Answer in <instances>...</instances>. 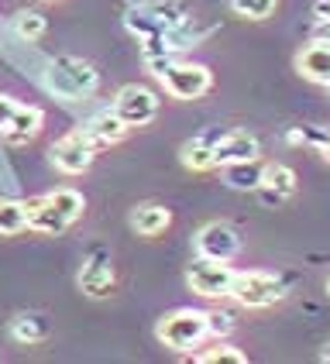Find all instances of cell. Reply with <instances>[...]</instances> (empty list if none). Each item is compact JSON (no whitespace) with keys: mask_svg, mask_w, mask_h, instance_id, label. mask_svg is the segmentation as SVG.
Returning a JSON list of instances; mask_svg holds the SVG:
<instances>
[{"mask_svg":"<svg viewBox=\"0 0 330 364\" xmlns=\"http://www.w3.org/2000/svg\"><path fill=\"white\" fill-rule=\"evenodd\" d=\"M230 296L247 309H268L279 299H286V282L268 275V272H238Z\"/></svg>","mask_w":330,"mask_h":364,"instance_id":"cell-4","label":"cell"},{"mask_svg":"<svg viewBox=\"0 0 330 364\" xmlns=\"http://www.w3.org/2000/svg\"><path fill=\"white\" fill-rule=\"evenodd\" d=\"M234 279H238V272L227 262H213V258H196L189 264V272H186L189 289L196 296H203V299H224V296H230Z\"/></svg>","mask_w":330,"mask_h":364,"instance_id":"cell-5","label":"cell"},{"mask_svg":"<svg viewBox=\"0 0 330 364\" xmlns=\"http://www.w3.org/2000/svg\"><path fill=\"white\" fill-rule=\"evenodd\" d=\"M296 69L309 82H327L330 80V41H313L296 55Z\"/></svg>","mask_w":330,"mask_h":364,"instance_id":"cell-15","label":"cell"},{"mask_svg":"<svg viewBox=\"0 0 330 364\" xmlns=\"http://www.w3.org/2000/svg\"><path fill=\"white\" fill-rule=\"evenodd\" d=\"M196 361L200 364H247V354L230 344H217V347H210V350H200Z\"/></svg>","mask_w":330,"mask_h":364,"instance_id":"cell-25","label":"cell"},{"mask_svg":"<svg viewBox=\"0 0 330 364\" xmlns=\"http://www.w3.org/2000/svg\"><path fill=\"white\" fill-rule=\"evenodd\" d=\"M213 155H217V165H234V162H251L262 155V144L255 134L247 131H220L217 134V144H213Z\"/></svg>","mask_w":330,"mask_h":364,"instance_id":"cell-11","label":"cell"},{"mask_svg":"<svg viewBox=\"0 0 330 364\" xmlns=\"http://www.w3.org/2000/svg\"><path fill=\"white\" fill-rule=\"evenodd\" d=\"M41 124H45V114L38 107H18V114L11 117V124L0 131L7 144H28L31 138H38Z\"/></svg>","mask_w":330,"mask_h":364,"instance_id":"cell-13","label":"cell"},{"mask_svg":"<svg viewBox=\"0 0 330 364\" xmlns=\"http://www.w3.org/2000/svg\"><path fill=\"white\" fill-rule=\"evenodd\" d=\"M82 134L97 144V151H100V148H110V144L121 141L124 134H127V124H124V117L117 110H100L93 121L82 127Z\"/></svg>","mask_w":330,"mask_h":364,"instance_id":"cell-12","label":"cell"},{"mask_svg":"<svg viewBox=\"0 0 330 364\" xmlns=\"http://www.w3.org/2000/svg\"><path fill=\"white\" fill-rule=\"evenodd\" d=\"M275 4L279 0H227V7L238 14V18L247 21H265L275 14Z\"/></svg>","mask_w":330,"mask_h":364,"instance_id":"cell-22","label":"cell"},{"mask_svg":"<svg viewBox=\"0 0 330 364\" xmlns=\"http://www.w3.org/2000/svg\"><path fill=\"white\" fill-rule=\"evenodd\" d=\"M18 107H21V103L14 100V97H4V93H0V131L11 124V117L18 114Z\"/></svg>","mask_w":330,"mask_h":364,"instance_id":"cell-27","label":"cell"},{"mask_svg":"<svg viewBox=\"0 0 330 364\" xmlns=\"http://www.w3.org/2000/svg\"><path fill=\"white\" fill-rule=\"evenodd\" d=\"M21 230H31V206L28 200H0V234L11 237Z\"/></svg>","mask_w":330,"mask_h":364,"instance_id":"cell-20","label":"cell"},{"mask_svg":"<svg viewBox=\"0 0 330 364\" xmlns=\"http://www.w3.org/2000/svg\"><path fill=\"white\" fill-rule=\"evenodd\" d=\"M80 289L90 299H103L114 289V262L103 247H93L80 268Z\"/></svg>","mask_w":330,"mask_h":364,"instance_id":"cell-10","label":"cell"},{"mask_svg":"<svg viewBox=\"0 0 330 364\" xmlns=\"http://www.w3.org/2000/svg\"><path fill=\"white\" fill-rule=\"evenodd\" d=\"M313 21L316 24H330V0H316L313 4Z\"/></svg>","mask_w":330,"mask_h":364,"instance_id":"cell-28","label":"cell"},{"mask_svg":"<svg viewBox=\"0 0 330 364\" xmlns=\"http://www.w3.org/2000/svg\"><path fill=\"white\" fill-rule=\"evenodd\" d=\"M324 361H330V341H327V347H324V354H320Z\"/></svg>","mask_w":330,"mask_h":364,"instance_id":"cell-29","label":"cell"},{"mask_svg":"<svg viewBox=\"0 0 330 364\" xmlns=\"http://www.w3.org/2000/svg\"><path fill=\"white\" fill-rule=\"evenodd\" d=\"M289 141L292 144H309V148H316V151L330 162V127H303V131H289Z\"/></svg>","mask_w":330,"mask_h":364,"instance_id":"cell-23","label":"cell"},{"mask_svg":"<svg viewBox=\"0 0 330 364\" xmlns=\"http://www.w3.org/2000/svg\"><path fill=\"white\" fill-rule=\"evenodd\" d=\"M230 330H234V316L210 313V337H220V333H230Z\"/></svg>","mask_w":330,"mask_h":364,"instance_id":"cell-26","label":"cell"},{"mask_svg":"<svg viewBox=\"0 0 330 364\" xmlns=\"http://www.w3.org/2000/svg\"><path fill=\"white\" fill-rule=\"evenodd\" d=\"M210 337V313L203 309H176L159 323V341L172 350H193Z\"/></svg>","mask_w":330,"mask_h":364,"instance_id":"cell-3","label":"cell"},{"mask_svg":"<svg viewBox=\"0 0 330 364\" xmlns=\"http://www.w3.org/2000/svg\"><path fill=\"white\" fill-rule=\"evenodd\" d=\"M172 223V213L159 206V203H142L134 213H131V227L142 234V237H159L165 227Z\"/></svg>","mask_w":330,"mask_h":364,"instance_id":"cell-16","label":"cell"},{"mask_svg":"<svg viewBox=\"0 0 330 364\" xmlns=\"http://www.w3.org/2000/svg\"><path fill=\"white\" fill-rule=\"evenodd\" d=\"M11 337L18 344H41L48 337V320L38 316V313H21V316H14V323H11Z\"/></svg>","mask_w":330,"mask_h":364,"instance_id":"cell-21","label":"cell"},{"mask_svg":"<svg viewBox=\"0 0 330 364\" xmlns=\"http://www.w3.org/2000/svg\"><path fill=\"white\" fill-rule=\"evenodd\" d=\"M217 134H203L196 141H186L183 144V165L193 168V172H206V168H217V155H213V144H217Z\"/></svg>","mask_w":330,"mask_h":364,"instance_id":"cell-18","label":"cell"},{"mask_svg":"<svg viewBox=\"0 0 330 364\" xmlns=\"http://www.w3.org/2000/svg\"><path fill=\"white\" fill-rule=\"evenodd\" d=\"M241 251V234L230 223H206L196 234V255L200 258H213V262H234Z\"/></svg>","mask_w":330,"mask_h":364,"instance_id":"cell-9","label":"cell"},{"mask_svg":"<svg viewBox=\"0 0 330 364\" xmlns=\"http://www.w3.org/2000/svg\"><path fill=\"white\" fill-rule=\"evenodd\" d=\"M210 31H213L210 24H200V21L189 14V18H183L179 24H172V28L165 31V41H169V48H176V52H186V48L200 45V41H203Z\"/></svg>","mask_w":330,"mask_h":364,"instance_id":"cell-17","label":"cell"},{"mask_svg":"<svg viewBox=\"0 0 330 364\" xmlns=\"http://www.w3.org/2000/svg\"><path fill=\"white\" fill-rule=\"evenodd\" d=\"M114 110L124 117L127 127H144L159 117V97H155V90H148L142 82H127L114 97Z\"/></svg>","mask_w":330,"mask_h":364,"instance_id":"cell-7","label":"cell"},{"mask_svg":"<svg viewBox=\"0 0 330 364\" xmlns=\"http://www.w3.org/2000/svg\"><path fill=\"white\" fill-rule=\"evenodd\" d=\"M162 86L169 97H176V100H200L206 90L213 86V73L200 65V62H176V65H169L162 76Z\"/></svg>","mask_w":330,"mask_h":364,"instance_id":"cell-6","label":"cell"},{"mask_svg":"<svg viewBox=\"0 0 330 364\" xmlns=\"http://www.w3.org/2000/svg\"><path fill=\"white\" fill-rule=\"evenodd\" d=\"M327 296H330V279H327Z\"/></svg>","mask_w":330,"mask_h":364,"instance_id":"cell-30","label":"cell"},{"mask_svg":"<svg viewBox=\"0 0 330 364\" xmlns=\"http://www.w3.org/2000/svg\"><path fill=\"white\" fill-rule=\"evenodd\" d=\"M45 28H48V21L38 11H18V18H14V31L24 41H38L45 35Z\"/></svg>","mask_w":330,"mask_h":364,"instance_id":"cell-24","label":"cell"},{"mask_svg":"<svg viewBox=\"0 0 330 364\" xmlns=\"http://www.w3.org/2000/svg\"><path fill=\"white\" fill-rule=\"evenodd\" d=\"M296 172L289 168V165H265V182L258 186V193H262V200L265 203H279L289 200L292 193H296Z\"/></svg>","mask_w":330,"mask_h":364,"instance_id":"cell-14","label":"cell"},{"mask_svg":"<svg viewBox=\"0 0 330 364\" xmlns=\"http://www.w3.org/2000/svg\"><path fill=\"white\" fill-rule=\"evenodd\" d=\"M224 179L230 189H241V193H258V186L265 182V165H258V159L251 162H234V165H224Z\"/></svg>","mask_w":330,"mask_h":364,"instance_id":"cell-19","label":"cell"},{"mask_svg":"<svg viewBox=\"0 0 330 364\" xmlns=\"http://www.w3.org/2000/svg\"><path fill=\"white\" fill-rule=\"evenodd\" d=\"M28 206H31V230H38V234H62V230H69L82 217L86 200L76 189H55L48 196L28 200Z\"/></svg>","mask_w":330,"mask_h":364,"instance_id":"cell-2","label":"cell"},{"mask_svg":"<svg viewBox=\"0 0 330 364\" xmlns=\"http://www.w3.org/2000/svg\"><path fill=\"white\" fill-rule=\"evenodd\" d=\"M48 159H52V165L59 168V172H65V176H80V172H86L90 165H93V159H97V144L90 141L86 134L80 131H73V134H65V138H59V141L48 148Z\"/></svg>","mask_w":330,"mask_h":364,"instance_id":"cell-8","label":"cell"},{"mask_svg":"<svg viewBox=\"0 0 330 364\" xmlns=\"http://www.w3.org/2000/svg\"><path fill=\"white\" fill-rule=\"evenodd\" d=\"M324 86H327V90H330V80H327V82H324Z\"/></svg>","mask_w":330,"mask_h":364,"instance_id":"cell-31","label":"cell"},{"mask_svg":"<svg viewBox=\"0 0 330 364\" xmlns=\"http://www.w3.org/2000/svg\"><path fill=\"white\" fill-rule=\"evenodd\" d=\"M41 82H45L48 93H55L62 100H82V97L97 93L100 73H97L90 62L76 59V55H59V59H52L45 65Z\"/></svg>","mask_w":330,"mask_h":364,"instance_id":"cell-1","label":"cell"}]
</instances>
